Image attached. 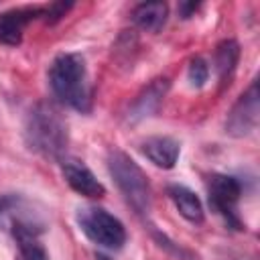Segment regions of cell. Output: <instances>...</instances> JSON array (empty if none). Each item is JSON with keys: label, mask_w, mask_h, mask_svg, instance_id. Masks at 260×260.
<instances>
[{"label": "cell", "mask_w": 260, "mask_h": 260, "mask_svg": "<svg viewBox=\"0 0 260 260\" xmlns=\"http://www.w3.org/2000/svg\"><path fill=\"white\" fill-rule=\"evenodd\" d=\"M49 85L53 95L61 104L77 112H89L91 91H89L85 61L81 55L59 53L49 65Z\"/></svg>", "instance_id": "6da1fadb"}, {"label": "cell", "mask_w": 260, "mask_h": 260, "mask_svg": "<svg viewBox=\"0 0 260 260\" xmlns=\"http://www.w3.org/2000/svg\"><path fill=\"white\" fill-rule=\"evenodd\" d=\"M24 140L30 150L45 158H61L67 150V124L51 104H37L24 124Z\"/></svg>", "instance_id": "7a4b0ae2"}, {"label": "cell", "mask_w": 260, "mask_h": 260, "mask_svg": "<svg viewBox=\"0 0 260 260\" xmlns=\"http://www.w3.org/2000/svg\"><path fill=\"white\" fill-rule=\"evenodd\" d=\"M108 171L114 177L118 189L136 213H148L150 209V185L142 169L122 150H112L108 156Z\"/></svg>", "instance_id": "3957f363"}, {"label": "cell", "mask_w": 260, "mask_h": 260, "mask_svg": "<svg viewBox=\"0 0 260 260\" xmlns=\"http://www.w3.org/2000/svg\"><path fill=\"white\" fill-rule=\"evenodd\" d=\"M77 223L81 232L102 248L120 250L126 244L124 223L104 207H98V205L81 207L77 211Z\"/></svg>", "instance_id": "277c9868"}, {"label": "cell", "mask_w": 260, "mask_h": 260, "mask_svg": "<svg viewBox=\"0 0 260 260\" xmlns=\"http://www.w3.org/2000/svg\"><path fill=\"white\" fill-rule=\"evenodd\" d=\"M240 195H242V185H240V181L236 177L213 175L209 179V205L234 230H242V221L238 217Z\"/></svg>", "instance_id": "5b68a950"}, {"label": "cell", "mask_w": 260, "mask_h": 260, "mask_svg": "<svg viewBox=\"0 0 260 260\" xmlns=\"http://www.w3.org/2000/svg\"><path fill=\"white\" fill-rule=\"evenodd\" d=\"M258 83L254 81L248 91H244L238 102L234 104V108L230 110L228 118H225V132L230 136L242 138L248 136L256 124H258V112H260V100H258Z\"/></svg>", "instance_id": "8992f818"}, {"label": "cell", "mask_w": 260, "mask_h": 260, "mask_svg": "<svg viewBox=\"0 0 260 260\" xmlns=\"http://www.w3.org/2000/svg\"><path fill=\"white\" fill-rule=\"evenodd\" d=\"M0 225L6 230H12L16 225L32 228L43 232V219L39 213H35L30 201L18 197V195H6L0 199Z\"/></svg>", "instance_id": "52a82bcc"}, {"label": "cell", "mask_w": 260, "mask_h": 260, "mask_svg": "<svg viewBox=\"0 0 260 260\" xmlns=\"http://www.w3.org/2000/svg\"><path fill=\"white\" fill-rule=\"evenodd\" d=\"M61 171L63 177L67 181V185L77 191L83 197H91V199H100L106 195V187L95 179V175L91 173V169L77 158H63L61 160Z\"/></svg>", "instance_id": "ba28073f"}, {"label": "cell", "mask_w": 260, "mask_h": 260, "mask_svg": "<svg viewBox=\"0 0 260 260\" xmlns=\"http://www.w3.org/2000/svg\"><path fill=\"white\" fill-rule=\"evenodd\" d=\"M37 16H43V8L39 6L10 8V10L0 12V45H6V47L20 45L26 24Z\"/></svg>", "instance_id": "9c48e42d"}, {"label": "cell", "mask_w": 260, "mask_h": 260, "mask_svg": "<svg viewBox=\"0 0 260 260\" xmlns=\"http://www.w3.org/2000/svg\"><path fill=\"white\" fill-rule=\"evenodd\" d=\"M167 89H169V79L162 77V79L150 81V83L138 93V98L132 102L130 112H128V120H130V122H140V120L152 116V114L158 110L162 98L167 95Z\"/></svg>", "instance_id": "30bf717a"}, {"label": "cell", "mask_w": 260, "mask_h": 260, "mask_svg": "<svg viewBox=\"0 0 260 260\" xmlns=\"http://www.w3.org/2000/svg\"><path fill=\"white\" fill-rule=\"evenodd\" d=\"M142 154L160 169H173L179 158V142L171 136H150L140 146Z\"/></svg>", "instance_id": "8fae6325"}, {"label": "cell", "mask_w": 260, "mask_h": 260, "mask_svg": "<svg viewBox=\"0 0 260 260\" xmlns=\"http://www.w3.org/2000/svg\"><path fill=\"white\" fill-rule=\"evenodd\" d=\"M167 193H169L171 201L175 203L177 211L187 221H191V223H201L203 221V205L191 189H187L183 185H169Z\"/></svg>", "instance_id": "7c38bea8"}, {"label": "cell", "mask_w": 260, "mask_h": 260, "mask_svg": "<svg viewBox=\"0 0 260 260\" xmlns=\"http://www.w3.org/2000/svg\"><path fill=\"white\" fill-rule=\"evenodd\" d=\"M169 16V6L165 2H142L132 10V20L146 32H158Z\"/></svg>", "instance_id": "4fadbf2b"}, {"label": "cell", "mask_w": 260, "mask_h": 260, "mask_svg": "<svg viewBox=\"0 0 260 260\" xmlns=\"http://www.w3.org/2000/svg\"><path fill=\"white\" fill-rule=\"evenodd\" d=\"M240 59V45L234 39H225L221 43H217L215 51H213V67L217 73V79L221 85H225L230 81V77L236 71Z\"/></svg>", "instance_id": "5bb4252c"}, {"label": "cell", "mask_w": 260, "mask_h": 260, "mask_svg": "<svg viewBox=\"0 0 260 260\" xmlns=\"http://www.w3.org/2000/svg\"><path fill=\"white\" fill-rule=\"evenodd\" d=\"M10 232H12V238H14L16 246H18V252H20L22 260H49L47 250L39 240V234H41L39 230L16 225Z\"/></svg>", "instance_id": "9a60e30c"}, {"label": "cell", "mask_w": 260, "mask_h": 260, "mask_svg": "<svg viewBox=\"0 0 260 260\" xmlns=\"http://www.w3.org/2000/svg\"><path fill=\"white\" fill-rule=\"evenodd\" d=\"M209 77V67L207 63L201 59V57H193L189 61V67H187V79L191 81L193 87H203L205 81Z\"/></svg>", "instance_id": "2e32d148"}, {"label": "cell", "mask_w": 260, "mask_h": 260, "mask_svg": "<svg viewBox=\"0 0 260 260\" xmlns=\"http://www.w3.org/2000/svg\"><path fill=\"white\" fill-rule=\"evenodd\" d=\"M69 8H71L69 2H67V4H65V2H55V4H49L47 8H43V16L53 22V20H59L61 16H65V12H67Z\"/></svg>", "instance_id": "e0dca14e"}, {"label": "cell", "mask_w": 260, "mask_h": 260, "mask_svg": "<svg viewBox=\"0 0 260 260\" xmlns=\"http://www.w3.org/2000/svg\"><path fill=\"white\" fill-rule=\"evenodd\" d=\"M197 8H199V4H193V2H191V4H185V2H183V4H179V12H181V16H183V18H189V16H191V12H195Z\"/></svg>", "instance_id": "ac0fdd59"}, {"label": "cell", "mask_w": 260, "mask_h": 260, "mask_svg": "<svg viewBox=\"0 0 260 260\" xmlns=\"http://www.w3.org/2000/svg\"><path fill=\"white\" fill-rule=\"evenodd\" d=\"M95 260H110L108 256H104V254H95Z\"/></svg>", "instance_id": "d6986e66"}]
</instances>
